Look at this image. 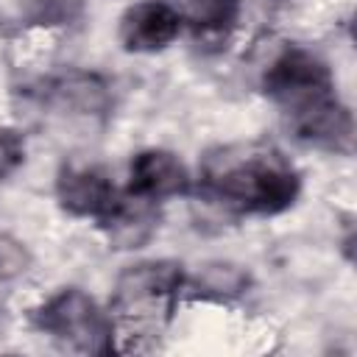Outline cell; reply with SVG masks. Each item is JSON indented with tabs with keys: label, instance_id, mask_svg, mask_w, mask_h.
I'll list each match as a JSON object with an SVG mask.
<instances>
[{
	"label": "cell",
	"instance_id": "cell-1",
	"mask_svg": "<svg viewBox=\"0 0 357 357\" xmlns=\"http://www.w3.org/2000/svg\"><path fill=\"white\" fill-rule=\"evenodd\" d=\"M265 86L301 139L326 148H340L349 142L351 120L337 103L329 70L312 53H282L268 70Z\"/></svg>",
	"mask_w": 357,
	"mask_h": 357
},
{
	"label": "cell",
	"instance_id": "cell-2",
	"mask_svg": "<svg viewBox=\"0 0 357 357\" xmlns=\"http://www.w3.org/2000/svg\"><path fill=\"white\" fill-rule=\"evenodd\" d=\"M178 284L181 271L176 262H142L117 279L112 298V329L126 340L120 349L139 351L148 349V340L159 337L173 312Z\"/></svg>",
	"mask_w": 357,
	"mask_h": 357
},
{
	"label": "cell",
	"instance_id": "cell-3",
	"mask_svg": "<svg viewBox=\"0 0 357 357\" xmlns=\"http://www.w3.org/2000/svg\"><path fill=\"white\" fill-rule=\"evenodd\" d=\"M206 187L240 212H279L293 204L298 178L279 153L245 148L237 156L215 159L206 170Z\"/></svg>",
	"mask_w": 357,
	"mask_h": 357
},
{
	"label": "cell",
	"instance_id": "cell-4",
	"mask_svg": "<svg viewBox=\"0 0 357 357\" xmlns=\"http://www.w3.org/2000/svg\"><path fill=\"white\" fill-rule=\"evenodd\" d=\"M36 321L45 332H50L53 337L64 340L73 349L100 351V349H106V340L112 346V326L98 312L95 301L86 293L75 290V287L61 290L59 296H53L39 310Z\"/></svg>",
	"mask_w": 357,
	"mask_h": 357
},
{
	"label": "cell",
	"instance_id": "cell-5",
	"mask_svg": "<svg viewBox=\"0 0 357 357\" xmlns=\"http://www.w3.org/2000/svg\"><path fill=\"white\" fill-rule=\"evenodd\" d=\"M56 195L67 212L98 220H103L120 201V192L114 190L106 170L95 165H67L59 173Z\"/></svg>",
	"mask_w": 357,
	"mask_h": 357
},
{
	"label": "cell",
	"instance_id": "cell-6",
	"mask_svg": "<svg viewBox=\"0 0 357 357\" xmlns=\"http://www.w3.org/2000/svg\"><path fill=\"white\" fill-rule=\"evenodd\" d=\"M181 28V17L162 0H142L120 20V42L134 53H153L167 47Z\"/></svg>",
	"mask_w": 357,
	"mask_h": 357
},
{
	"label": "cell",
	"instance_id": "cell-7",
	"mask_svg": "<svg viewBox=\"0 0 357 357\" xmlns=\"http://www.w3.org/2000/svg\"><path fill=\"white\" fill-rule=\"evenodd\" d=\"M184 190H187V170L176 153L151 148V151H139L131 159L128 195H137L153 204V201L178 195Z\"/></svg>",
	"mask_w": 357,
	"mask_h": 357
},
{
	"label": "cell",
	"instance_id": "cell-8",
	"mask_svg": "<svg viewBox=\"0 0 357 357\" xmlns=\"http://www.w3.org/2000/svg\"><path fill=\"white\" fill-rule=\"evenodd\" d=\"M240 0H178V17L195 28L215 31L234 20Z\"/></svg>",
	"mask_w": 357,
	"mask_h": 357
},
{
	"label": "cell",
	"instance_id": "cell-9",
	"mask_svg": "<svg viewBox=\"0 0 357 357\" xmlns=\"http://www.w3.org/2000/svg\"><path fill=\"white\" fill-rule=\"evenodd\" d=\"M28 268V251L22 243H17L14 237H0V279L17 276Z\"/></svg>",
	"mask_w": 357,
	"mask_h": 357
},
{
	"label": "cell",
	"instance_id": "cell-10",
	"mask_svg": "<svg viewBox=\"0 0 357 357\" xmlns=\"http://www.w3.org/2000/svg\"><path fill=\"white\" fill-rule=\"evenodd\" d=\"M22 159H25L22 137L11 128H0V176H8L11 170H17Z\"/></svg>",
	"mask_w": 357,
	"mask_h": 357
}]
</instances>
